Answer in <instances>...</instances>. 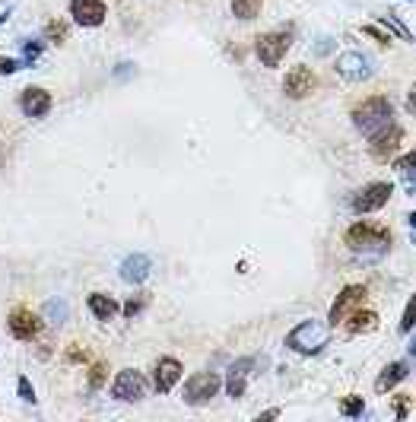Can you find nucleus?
<instances>
[{
	"instance_id": "obj_10",
	"label": "nucleus",
	"mask_w": 416,
	"mask_h": 422,
	"mask_svg": "<svg viewBox=\"0 0 416 422\" xmlns=\"http://www.w3.org/2000/svg\"><path fill=\"white\" fill-rule=\"evenodd\" d=\"M314 86H318V77H314L308 67H293V70L286 73V80H283V92H286V99H293V102H299V99L312 96Z\"/></svg>"
},
{
	"instance_id": "obj_35",
	"label": "nucleus",
	"mask_w": 416,
	"mask_h": 422,
	"mask_svg": "<svg viewBox=\"0 0 416 422\" xmlns=\"http://www.w3.org/2000/svg\"><path fill=\"white\" fill-rule=\"evenodd\" d=\"M318 54H324V51H334V39H321V45L314 48Z\"/></svg>"
},
{
	"instance_id": "obj_34",
	"label": "nucleus",
	"mask_w": 416,
	"mask_h": 422,
	"mask_svg": "<svg viewBox=\"0 0 416 422\" xmlns=\"http://www.w3.org/2000/svg\"><path fill=\"white\" fill-rule=\"evenodd\" d=\"M67 359H71V362H86V359H90V352L80 349V346H77V349L71 346V349H67Z\"/></svg>"
},
{
	"instance_id": "obj_7",
	"label": "nucleus",
	"mask_w": 416,
	"mask_h": 422,
	"mask_svg": "<svg viewBox=\"0 0 416 422\" xmlns=\"http://www.w3.org/2000/svg\"><path fill=\"white\" fill-rule=\"evenodd\" d=\"M365 295H369V289H365L362 283H350V286L340 289V295L334 299L331 311H327V327H331V324H343L346 314L356 311V308L365 302Z\"/></svg>"
},
{
	"instance_id": "obj_23",
	"label": "nucleus",
	"mask_w": 416,
	"mask_h": 422,
	"mask_svg": "<svg viewBox=\"0 0 416 422\" xmlns=\"http://www.w3.org/2000/svg\"><path fill=\"white\" fill-rule=\"evenodd\" d=\"M362 409H365V403H362V397H343L340 400V416H362Z\"/></svg>"
},
{
	"instance_id": "obj_15",
	"label": "nucleus",
	"mask_w": 416,
	"mask_h": 422,
	"mask_svg": "<svg viewBox=\"0 0 416 422\" xmlns=\"http://www.w3.org/2000/svg\"><path fill=\"white\" fill-rule=\"evenodd\" d=\"M181 371H185V368H181L178 359H172V356L159 359V362H156V371H153V387H156V394H169V390H175V384H178Z\"/></svg>"
},
{
	"instance_id": "obj_25",
	"label": "nucleus",
	"mask_w": 416,
	"mask_h": 422,
	"mask_svg": "<svg viewBox=\"0 0 416 422\" xmlns=\"http://www.w3.org/2000/svg\"><path fill=\"white\" fill-rule=\"evenodd\" d=\"M105 371H109V365H105V362H96V365H92V368H90V390H99V387H102L105 378H109Z\"/></svg>"
},
{
	"instance_id": "obj_1",
	"label": "nucleus",
	"mask_w": 416,
	"mask_h": 422,
	"mask_svg": "<svg viewBox=\"0 0 416 422\" xmlns=\"http://www.w3.org/2000/svg\"><path fill=\"white\" fill-rule=\"evenodd\" d=\"M353 124L362 137H372L378 130H384L388 124H394V108L384 96H369L353 108Z\"/></svg>"
},
{
	"instance_id": "obj_30",
	"label": "nucleus",
	"mask_w": 416,
	"mask_h": 422,
	"mask_svg": "<svg viewBox=\"0 0 416 422\" xmlns=\"http://www.w3.org/2000/svg\"><path fill=\"white\" fill-rule=\"evenodd\" d=\"M362 32L369 35V39H375V42H381V45H391V35H384L378 26H362Z\"/></svg>"
},
{
	"instance_id": "obj_37",
	"label": "nucleus",
	"mask_w": 416,
	"mask_h": 422,
	"mask_svg": "<svg viewBox=\"0 0 416 422\" xmlns=\"http://www.w3.org/2000/svg\"><path fill=\"white\" fill-rule=\"evenodd\" d=\"M7 20H10V10H4V13H0V26H4Z\"/></svg>"
},
{
	"instance_id": "obj_8",
	"label": "nucleus",
	"mask_w": 416,
	"mask_h": 422,
	"mask_svg": "<svg viewBox=\"0 0 416 422\" xmlns=\"http://www.w3.org/2000/svg\"><path fill=\"white\" fill-rule=\"evenodd\" d=\"M143 394H147V375H143L140 368L118 371L115 384H111V397H115V400L137 403V400H143Z\"/></svg>"
},
{
	"instance_id": "obj_5",
	"label": "nucleus",
	"mask_w": 416,
	"mask_h": 422,
	"mask_svg": "<svg viewBox=\"0 0 416 422\" xmlns=\"http://www.w3.org/2000/svg\"><path fill=\"white\" fill-rule=\"evenodd\" d=\"M391 194H394V185H391V181H372V185H365L362 191L353 194L350 206H353V213L365 216V213L381 210V206L391 200Z\"/></svg>"
},
{
	"instance_id": "obj_19",
	"label": "nucleus",
	"mask_w": 416,
	"mask_h": 422,
	"mask_svg": "<svg viewBox=\"0 0 416 422\" xmlns=\"http://www.w3.org/2000/svg\"><path fill=\"white\" fill-rule=\"evenodd\" d=\"M86 305H90V311L96 314L99 321H109V318H115V314L121 311V305H118L111 295H105V292H92L90 299H86Z\"/></svg>"
},
{
	"instance_id": "obj_29",
	"label": "nucleus",
	"mask_w": 416,
	"mask_h": 422,
	"mask_svg": "<svg viewBox=\"0 0 416 422\" xmlns=\"http://www.w3.org/2000/svg\"><path fill=\"white\" fill-rule=\"evenodd\" d=\"M20 61H13V58H0V77H10V73H16L20 70Z\"/></svg>"
},
{
	"instance_id": "obj_17",
	"label": "nucleus",
	"mask_w": 416,
	"mask_h": 422,
	"mask_svg": "<svg viewBox=\"0 0 416 422\" xmlns=\"http://www.w3.org/2000/svg\"><path fill=\"white\" fill-rule=\"evenodd\" d=\"M149 273H153V261H149L147 254H128L121 261V280L124 283L140 286L143 280H149Z\"/></svg>"
},
{
	"instance_id": "obj_21",
	"label": "nucleus",
	"mask_w": 416,
	"mask_h": 422,
	"mask_svg": "<svg viewBox=\"0 0 416 422\" xmlns=\"http://www.w3.org/2000/svg\"><path fill=\"white\" fill-rule=\"evenodd\" d=\"M261 7L264 0H232V16L235 20H255V16H261Z\"/></svg>"
},
{
	"instance_id": "obj_20",
	"label": "nucleus",
	"mask_w": 416,
	"mask_h": 422,
	"mask_svg": "<svg viewBox=\"0 0 416 422\" xmlns=\"http://www.w3.org/2000/svg\"><path fill=\"white\" fill-rule=\"evenodd\" d=\"M378 327V314L375 311H350L346 314V330L350 333H369V330H375Z\"/></svg>"
},
{
	"instance_id": "obj_13",
	"label": "nucleus",
	"mask_w": 416,
	"mask_h": 422,
	"mask_svg": "<svg viewBox=\"0 0 416 422\" xmlns=\"http://www.w3.org/2000/svg\"><path fill=\"white\" fill-rule=\"evenodd\" d=\"M7 330L13 340H32L35 333L42 330V321L35 311H29V308H13L7 318Z\"/></svg>"
},
{
	"instance_id": "obj_2",
	"label": "nucleus",
	"mask_w": 416,
	"mask_h": 422,
	"mask_svg": "<svg viewBox=\"0 0 416 422\" xmlns=\"http://www.w3.org/2000/svg\"><path fill=\"white\" fill-rule=\"evenodd\" d=\"M327 324L324 321H314V318H308V321H302L299 327H293V330L286 333V346L293 352H299V356H318L321 349L327 346Z\"/></svg>"
},
{
	"instance_id": "obj_36",
	"label": "nucleus",
	"mask_w": 416,
	"mask_h": 422,
	"mask_svg": "<svg viewBox=\"0 0 416 422\" xmlns=\"http://www.w3.org/2000/svg\"><path fill=\"white\" fill-rule=\"evenodd\" d=\"M274 416H280V407H274V409H264V413H261V419H274Z\"/></svg>"
},
{
	"instance_id": "obj_9",
	"label": "nucleus",
	"mask_w": 416,
	"mask_h": 422,
	"mask_svg": "<svg viewBox=\"0 0 416 422\" xmlns=\"http://www.w3.org/2000/svg\"><path fill=\"white\" fill-rule=\"evenodd\" d=\"M337 73L346 80V83H362L375 73V64L365 51H346L337 58Z\"/></svg>"
},
{
	"instance_id": "obj_16",
	"label": "nucleus",
	"mask_w": 416,
	"mask_h": 422,
	"mask_svg": "<svg viewBox=\"0 0 416 422\" xmlns=\"http://www.w3.org/2000/svg\"><path fill=\"white\" fill-rule=\"evenodd\" d=\"M20 105L29 118H45L51 111V92L42 89V86H29V89H23Z\"/></svg>"
},
{
	"instance_id": "obj_12",
	"label": "nucleus",
	"mask_w": 416,
	"mask_h": 422,
	"mask_svg": "<svg viewBox=\"0 0 416 422\" xmlns=\"http://www.w3.org/2000/svg\"><path fill=\"white\" fill-rule=\"evenodd\" d=\"M105 13H109V10H105L102 0H71V16H73V23L83 29L102 26Z\"/></svg>"
},
{
	"instance_id": "obj_32",
	"label": "nucleus",
	"mask_w": 416,
	"mask_h": 422,
	"mask_svg": "<svg viewBox=\"0 0 416 422\" xmlns=\"http://www.w3.org/2000/svg\"><path fill=\"white\" fill-rule=\"evenodd\" d=\"M48 311L54 314V324H61V321H64V314H67V308H64V302H58V299H54L51 305H48Z\"/></svg>"
},
{
	"instance_id": "obj_6",
	"label": "nucleus",
	"mask_w": 416,
	"mask_h": 422,
	"mask_svg": "<svg viewBox=\"0 0 416 422\" xmlns=\"http://www.w3.org/2000/svg\"><path fill=\"white\" fill-rule=\"evenodd\" d=\"M219 387H223L219 375H213V371H200V375L188 378V384H185V390H181V397H185L188 407H204V403H210L213 397L219 394Z\"/></svg>"
},
{
	"instance_id": "obj_28",
	"label": "nucleus",
	"mask_w": 416,
	"mask_h": 422,
	"mask_svg": "<svg viewBox=\"0 0 416 422\" xmlns=\"http://www.w3.org/2000/svg\"><path fill=\"white\" fill-rule=\"evenodd\" d=\"M413 330V299L407 302V308H403V318H400V333H410Z\"/></svg>"
},
{
	"instance_id": "obj_11",
	"label": "nucleus",
	"mask_w": 416,
	"mask_h": 422,
	"mask_svg": "<svg viewBox=\"0 0 416 422\" xmlns=\"http://www.w3.org/2000/svg\"><path fill=\"white\" fill-rule=\"evenodd\" d=\"M369 153L375 156V159H388L391 153H394L397 147H400L403 140H407V130L400 128V124H388L384 130H378V134L369 137Z\"/></svg>"
},
{
	"instance_id": "obj_24",
	"label": "nucleus",
	"mask_w": 416,
	"mask_h": 422,
	"mask_svg": "<svg viewBox=\"0 0 416 422\" xmlns=\"http://www.w3.org/2000/svg\"><path fill=\"white\" fill-rule=\"evenodd\" d=\"M45 35H48V42H54V45H64L67 23L64 20H51V23H48V29H45Z\"/></svg>"
},
{
	"instance_id": "obj_3",
	"label": "nucleus",
	"mask_w": 416,
	"mask_h": 422,
	"mask_svg": "<svg viewBox=\"0 0 416 422\" xmlns=\"http://www.w3.org/2000/svg\"><path fill=\"white\" fill-rule=\"evenodd\" d=\"M346 244L353 251H378L391 244V232L378 223H369V219H359L346 229Z\"/></svg>"
},
{
	"instance_id": "obj_4",
	"label": "nucleus",
	"mask_w": 416,
	"mask_h": 422,
	"mask_svg": "<svg viewBox=\"0 0 416 422\" xmlns=\"http://www.w3.org/2000/svg\"><path fill=\"white\" fill-rule=\"evenodd\" d=\"M293 48V29H280V32H264L261 39L255 42V54L264 67H276L286 51Z\"/></svg>"
},
{
	"instance_id": "obj_31",
	"label": "nucleus",
	"mask_w": 416,
	"mask_h": 422,
	"mask_svg": "<svg viewBox=\"0 0 416 422\" xmlns=\"http://www.w3.org/2000/svg\"><path fill=\"white\" fill-rule=\"evenodd\" d=\"M394 413H397V419H407V416H410V397H397Z\"/></svg>"
},
{
	"instance_id": "obj_33",
	"label": "nucleus",
	"mask_w": 416,
	"mask_h": 422,
	"mask_svg": "<svg viewBox=\"0 0 416 422\" xmlns=\"http://www.w3.org/2000/svg\"><path fill=\"white\" fill-rule=\"evenodd\" d=\"M413 159H416V156H413V153H407V156L400 159V166H397L400 172H407V178H410V181H413Z\"/></svg>"
},
{
	"instance_id": "obj_18",
	"label": "nucleus",
	"mask_w": 416,
	"mask_h": 422,
	"mask_svg": "<svg viewBox=\"0 0 416 422\" xmlns=\"http://www.w3.org/2000/svg\"><path fill=\"white\" fill-rule=\"evenodd\" d=\"M407 375H410V362H391V365H384V371L378 375V381H375V390H378V394H388V390H394Z\"/></svg>"
},
{
	"instance_id": "obj_27",
	"label": "nucleus",
	"mask_w": 416,
	"mask_h": 422,
	"mask_svg": "<svg viewBox=\"0 0 416 422\" xmlns=\"http://www.w3.org/2000/svg\"><path fill=\"white\" fill-rule=\"evenodd\" d=\"M16 390H20V397L26 403H39V397H35V387H32V381H29L26 375H20V381H16Z\"/></svg>"
},
{
	"instance_id": "obj_14",
	"label": "nucleus",
	"mask_w": 416,
	"mask_h": 422,
	"mask_svg": "<svg viewBox=\"0 0 416 422\" xmlns=\"http://www.w3.org/2000/svg\"><path fill=\"white\" fill-rule=\"evenodd\" d=\"M251 371H255V359H251V356L235 359V362L229 365V371H226V394L238 400V397L245 394V384H248Z\"/></svg>"
},
{
	"instance_id": "obj_26",
	"label": "nucleus",
	"mask_w": 416,
	"mask_h": 422,
	"mask_svg": "<svg viewBox=\"0 0 416 422\" xmlns=\"http://www.w3.org/2000/svg\"><path fill=\"white\" fill-rule=\"evenodd\" d=\"M42 42H35V39H26L23 42V51H26V58H23V67H29V64H35V58L42 54Z\"/></svg>"
},
{
	"instance_id": "obj_22",
	"label": "nucleus",
	"mask_w": 416,
	"mask_h": 422,
	"mask_svg": "<svg viewBox=\"0 0 416 422\" xmlns=\"http://www.w3.org/2000/svg\"><path fill=\"white\" fill-rule=\"evenodd\" d=\"M147 302H149V295H143V292H137L134 299H128V302H124V308H121L124 318H137V314L147 308Z\"/></svg>"
}]
</instances>
